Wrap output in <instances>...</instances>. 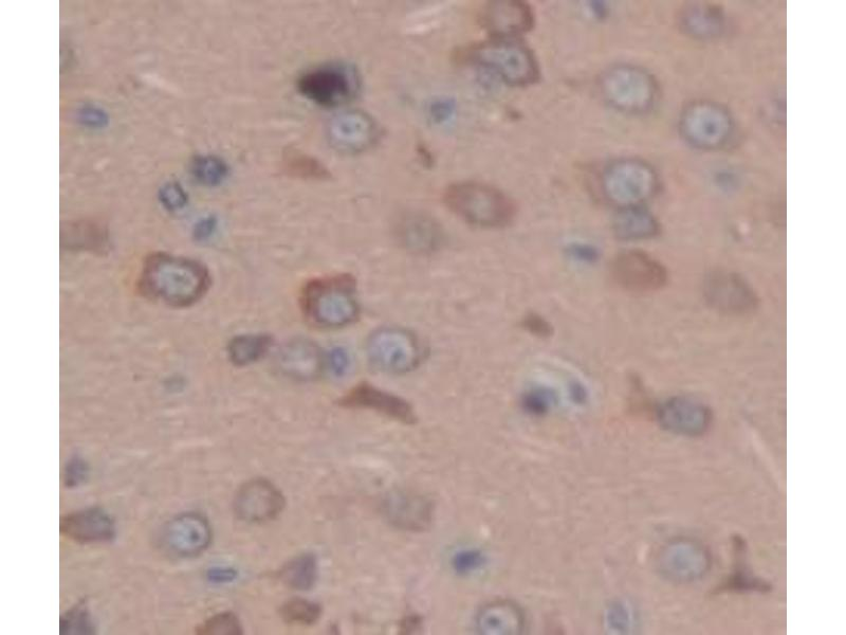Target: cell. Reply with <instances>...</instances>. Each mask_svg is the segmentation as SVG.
<instances>
[{
	"instance_id": "23",
	"label": "cell",
	"mask_w": 846,
	"mask_h": 635,
	"mask_svg": "<svg viewBox=\"0 0 846 635\" xmlns=\"http://www.w3.org/2000/svg\"><path fill=\"white\" fill-rule=\"evenodd\" d=\"M319 574L318 559L314 554H302L291 559L279 572L282 583L296 591H309L315 587Z\"/></svg>"
},
{
	"instance_id": "40",
	"label": "cell",
	"mask_w": 846,
	"mask_h": 635,
	"mask_svg": "<svg viewBox=\"0 0 846 635\" xmlns=\"http://www.w3.org/2000/svg\"><path fill=\"white\" fill-rule=\"evenodd\" d=\"M217 227V220L214 216H208L196 224L194 234L199 241H205L212 237Z\"/></svg>"
},
{
	"instance_id": "15",
	"label": "cell",
	"mask_w": 846,
	"mask_h": 635,
	"mask_svg": "<svg viewBox=\"0 0 846 635\" xmlns=\"http://www.w3.org/2000/svg\"><path fill=\"white\" fill-rule=\"evenodd\" d=\"M395 235L400 245L416 254H431L445 243V231L434 217L421 212L401 214L395 224Z\"/></svg>"
},
{
	"instance_id": "32",
	"label": "cell",
	"mask_w": 846,
	"mask_h": 635,
	"mask_svg": "<svg viewBox=\"0 0 846 635\" xmlns=\"http://www.w3.org/2000/svg\"><path fill=\"white\" fill-rule=\"evenodd\" d=\"M90 477L89 463L80 455H73L67 460L63 470V483L67 489H77L85 485Z\"/></svg>"
},
{
	"instance_id": "5",
	"label": "cell",
	"mask_w": 846,
	"mask_h": 635,
	"mask_svg": "<svg viewBox=\"0 0 846 635\" xmlns=\"http://www.w3.org/2000/svg\"><path fill=\"white\" fill-rule=\"evenodd\" d=\"M472 61L511 86H527L539 78L537 60L525 46L510 41L482 44L471 52Z\"/></svg>"
},
{
	"instance_id": "13",
	"label": "cell",
	"mask_w": 846,
	"mask_h": 635,
	"mask_svg": "<svg viewBox=\"0 0 846 635\" xmlns=\"http://www.w3.org/2000/svg\"><path fill=\"white\" fill-rule=\"evenodd\" d=\"M346 409L372 410L404 425H414L417 416L412 405L395 394L382 391L369 383H361L338 401Z\"/></svg>"
},
{
	"instance_id": "24",
	"label": "cell",
	"mask_w": 846,
	"mask_h": 635,
	"mask_svg": "<svg viewBox=\"0 0 846 635\" xmlns=\"http://www.w3.org/2000/svg\"><path fill=\"white\" fill-rule=\"evenodd\" d=\"M271 346L272 338L269 335H241L229 343L228 354L235 366L246 367L262 359Z\"/></svg>"
},
{
	"instance_id": "1",
	"label": "cell",
	"mask_w": 846,
	"mask_h": 635,
	"mask_svg": "<svg viewBox=\"0 0 846 635\" xmlns=\"http://www.w3.org/2000/svg\"><path fill=\"white\" fill-rule=\"evenodd\" d=\"M139 285L146 297L174 307H188L204 298L211 277L197 261L158 253L146 260Z\"/></svg>"
},
{
	"instance_id": "20",
	"label": "cell",
	"mask_w": 846,
	"mask_h": 635,
	"mask_svg": "<svg viewBox=\"0 0 846 635\" xmlns=\"http://www.w3.org/2000/svg\"><path fill=\"white\" fill-rule=\"evenodd\" d=\"M602 184L610 201L628 204L645 193L646 178L635 163L619 162L605 171Z\"/></svg>"
},
{
	"instance_id": "17",
	"label": "cell",
	"mask_w": 846,
	"mask_h": 635,
	"mask_svg": "<svg viewBox=\"0 0 846 635\" xmlns=\"http://www.w3.org/2000/svg\"><path fill=\"white\" fill-rule=\"evenodd\" d=\"M657 419L662 427L672 433L697 437L709 429L712 416L705 405L690 398L676 397L668 399L658 408Z\"/></svg>"
},
{
	"instance_id": "37",
	"label": "cell",
	"mask_w": 846,
	"mask_h": 635,
	"mask_svg": "<svg viewBox=\"0 0 846 635\" xmlns=\"http://www.w3.org/2000/svg\"><path fill=\"white\" fill-rule=\"evenodd\" d=\"M484 564V557L481 553L474 552V551H467L463 553H459L455 556L453 560L454 569L457 572L461 573H469L478 568H480Z\"/></svg>"
},
{
	"instance_id": "14",
	"label": "cell",
	"mask_w": 846,
	"mask_h": 635,
	"mask_svg": "<svg viewBox=\"0 0 846 635\" xmlns=\"http://www.w3.org/2000/svg\"><path fill=\"white\" fill-rule=\"evenodd\" d=\"M705 296L715 310L732 315L747 314L758 299L750 285L731 272H716L705 284Z\"/></svg>"
},
{
	"instance_id": "36",
	"label": "cell",
	"mask_w": 846,
	"mask_h": 635,
	"mask_svg": "<svg viewBox=\"0 0 846 635\" xmlns=\"http://www.w3.org/2000/svg\"><path fill=\"white\" fill-rule=\"evenodd\" d=\"M524 409L533 415L546 414L551 405V394L543 390H533L523 397Z\"/></svg>"
},
{
	"instance_id": "26",
	"label": "cell",
	"mask_w": 846,
	"mask_h": 635,
	"mask_svg": "<svg viewBox=\"0 0 846 635\" xmlns=\"http://www.w3.org/2000/svg\"><path fill=\"white\" fill-rule=\"evenodd\" d=\"M190 172L199 185L215 188L225 183L229 177L230 168L223 158L202 155L193 158Z\"/></svg>"
},
{
	"instance_id": "42",
	"label": "cell",
	"mask_w": 846,
	"mask_h": 635,
	"mask_svg": "<svg viewBox=\"0 0 846 635\" xmlns=\"http://www.w3.org/2000/svg\"><path fill=\"white\" fill-rule=\"evenodd\" d=\"M421 627V619L417 615L408 616L400 623L401 633H413Z\"/></svg>"
},
{
	"instance_id": "4",
	"label": "cell",
	"mask_w": 846,
	"mask_h": 635,
	"mask_svg": "<svg viewBox=\"0 0 846 635\" xmlns=\"http://www.w3.org/2000/svg\"><path fill=\"white\" fill-rule=\"evenodd\" d=\"M298 89L312 103L323 107H338L357 97L360 77L352 65L324 64L306 71L298 80Z\"/></svg>"
},
{
	"instance_id": "28",
	"label": "cell",
	"mask_w": 846,
	"mask_h": 635,
	"mask_svg": "<svg viewBox=\"0 0 846 635\" xmlns=\"http://www.w3.org/2000/svg\"><path fill=\"white\" fill-rule=\"evenodd\" d=\"M96 632L97 625L85 602L73 606L61 616L62 635H88Z\"/></svg>"
},
{
	"instance_id": "7",
	"label": "cell",
	"mask_w": 846,
	"mask_h": 635,
	"mask_svg": "<svg viewBox=\"0 0 846 635\" xmlns=\"http://www.w3.org/2000/svg\"><path fill=\"white\" fill-rule=\"evenodd\" d=\"M213 540L206 516L197 512L181 513L162 525L157 541L165 554L175 559H195L205 554Z\"/></svg>"
},
{
	"instance_id": "35",
	"label": "cell",
	"mask_w": 846,
	"mask_h": 635,
	"mask_svg": "<svg viewBox=\"0 0 846 635\" xmlns=\"http://www.w3.org/2000/svg\"><path fill=\"white\" fill-rule=\"evenodd\" d=\"M521 326L528 334L542 339L549 338L555 333L554 326L547 319L533 312L523 317Z\"/></svg>"
},
{
	"instance_id": "11",
	"label": "cell",
	"mask_w": 846,
	"mask_h": 635,
	"mask_svg": "<svg viewBox=\"0 0 846 635\" xmlns=\"http://www.w3.org/2000/svg\"><path fill=\"white\" fill-rule=\"evenodd\" d=\"M611 275L617 285L633 293L653 292L667 280L664 266L640 251L618 254L611 265Z\"/></svg>"
},
{
	"instance_id": "27",
	"label": "cell",
	"mask_w": 846,
	"mask_h": 635,
	"mask_svg": "<svg viewBox=\"0 0 846 635\" xmlns=\"http://www.w3.org/2000/svg\"><path fill=\"white\" fill-rule=\"evenodd\" d=\"M107 242L106 232L95 224L75 223L62 228V243L68 248L99 250Z\"/></svg>"
},
{
	"instance_id": "21",
	"label": "cell",
	"mask_w": 846,
	"mask_h": 635,
	"mask_svg": "<svg viewBox=\"0 0 846 635\" xmlns=\"http://www.w3.org/2000/svg\"><path fill=\"white\" fill-rule=\"evenodd\" d=\"M476 626L484 634H520L525 627L522 609L508 601L493 602L477 614Z\"/></svg>"
},
{
	"instance_id": "31",
	"label": "cell",
	"mask_w": 846,
	"mask_h": 635,
	"mask_svg": "<svg viewBox=\"0 0 846 635\" xmlns=\"http://www.w3.org/2000/svg\"><path fill=\"white\" fill-rule=\"evenodd\" d=\"M243 631L242 623L234 613L223 612L211 616L195 632L201 635H238L243 634Z\"/></svg>"
},
{
	"instance_id": "3",
	"label": "cell",
	"mask_w": 846,
	"mask_h": 635,
	"mask_svg": "<svg viewBox=\"0 0 846 635\" xmlns=\"http://www.w3.org/2000/svg\"><path fill=\"white\" fill-rule=\"evenodd\" d=\"M446 206L466 223L482 228L511 224L517 207L502 191L478 183L455 184L446 190Z\"/></svg>"
},
{
	"instance_id": "33",
	"label": "cell",
	"mask_w": 846,
	"mask_h": 635,
	"mask_svg": "<svg viewBox=\"0 0 846 635\" xmlns=\"http://www.w3.org/2000/svg\"><path fill=\"white\" fill-rule=\"evenodd\" d=\"M159 201L165 209L178 211L188 205L189 196L177 181H170L160 189Z\"/></svg>"
},
{
	"instance_id": "30",
	"label": "cell",
	"mask_w": 846,
	"mask_h": 635,
	"mask_svg": "<svg viewBox=\"0 0 846 635\" xmlns=\"http://www.w3.org/2000/svg\"><path fill=\"white\" fill-rule=\"evenodd\" d=\"M615 232L623 240L645 238L651 233V222L645 214L633 209L622 211L614 224Z\"/></svg>"
},
{
	"instance_id": "29",
	"label": "cell",
	"mask_w": 846,
	"mask_h": 635,
	"mask_svg": "<svg viewBox=\"0 0 846 635\" xmlns=\"http://www.w3.org/2000/svg\"><path fill=\"white\" fill-rule=\"evenodd\" d=\"M280 615L284 622L309 626L317 623L322 615V607L304 598H292L280 609Z\"/></svg>"
},
{
	"instance_id": "10",
	"label": "cell",
	"mask_w": 846,
	"mask_h": 635,
	"mask_svg": "<svg viewBox=\"0 0 846 635\" xmlns=\"http://www.w3.org/2000/svg\"><path fill=\"white\" fill-rule=\"evenodd\" d=\"M380 512L398 530L422 532L428 530L433 522L434 503L419 493L396 489L382 499Z\"/></svg>"
},
{
	"instance_id": "8",
	"label": "cell",
	"mask_w": 846,
	"mask_h": 635,
	"mask_svg": "<svg viewBox=\"0 0 846 635\" xmlns=\"http://www.w3.org/2000/svg\"><path fill=\"white\" fill-rule=\"evenodd\" d=\"M657 567L659 573L670 582L688 584L696 582L709 572L711 557L700 542L679 538L669 542L661 550Z\"/></svg>"
},
{
	"instance_id": "41",
	"label": "cell",
	"mask_w": 846,
	"mask_h": 635,
	"mask_svg": "<svg viewBox=\"0 0 846 635\" xmlns=\"http://www.w3.org/2000/svg\"><path fill=\"white\" fill-rule=\"evenodd\" d=\"M207 577L214 584H229L237 578V572L229 568H212L208 571Z\"/></svg>"
},
{
	"instance_id": "19",
	"label": "cell",
	"mask_w": 846,
	"mask_h": 635,
	"mask_svg": "<svg viewBox=\"0 0 846 635\" xmlns=\"http://www.w3.org/2000/svg\"><path fill=\"white\" fill-rule=\"evenodd\" d=\"M326 366V356L316 343L296 339L286 344L279 356V368L286 376L297 380L317 378Z\"/></svg>"
},
{
	"instance_id": "25",
	"label": "cell",
	"mask_w": 846,
	"mask_h": 635,
	"mask_svg": "<svg viewBox=\"0 0 846 635\" xmlns=\"http://www.w3.org/2000/svg\"><path fill=\"white\" fill-rule=\"evenodd\" d=\"M283 170L289 177L305 181L331 179V173L324 163L314 156L297 150H290L284 155Z\"/></svg>"
},
{
	"instance_id": "44",
	"label": "cell",
	"mask_w": 846,
	"mask_h": 635,
	"mask_svg": "<svg viewBox=\"0 0 846 635\" xmlns=\"http://www.w3.org/2000/svg\"><path fill=\"white\" fill-rule=\"evenodd\" d=\"M591 7L593 9V12L598 16L604 14V12H605V7L601 3H598V2L591 3Z\"/></svg>"
},
{
	"instance_id": "9",
	"label": "cell",
	"mask_w": 846,
	"mask_h": 635,
	"mask_svg": "<svg viewBox=\"0 0 846 635\" xmlns=\"http://www.w3.org/2000/svg\"><path fill=\"white\" fill-rule=\"evenodd\" d=\"M286 506L280 489L266 479H253L238 488L233 512L246 523H264L278 518Z\"/></svg>"
},
{
	"instance_id": "16",
	"label": "cell",
	"mask_w": 846,
	"mask_h": 635,
	"mask_svg": "<svg viewBox=\"0 0 846 635\" xmlns=\"http://www.w3.org/2000/svg\"><path fill=\"white\" fill-rule=\"evenodd\" d=\"M328 138L333 147L346 154H357L378 138L375 121L361 112H348L337 116L328 126Z\"/></svg>"
},
{
	"instance_id": "39",
	"label": "cell",
	"mask_w": 846,
	"mask_h": 635,
	"mask_svg": "<svg viewBox=\"0 0 846 635\" xmlns=\"http://www.w3.org/2000/svg\"><path fill=\"white\" fill-rule=\"evenodd\" d=\"M455 113V103L451 99L437 100L430 106V116L437 123L449 121Z\"/></svg>"
},
{
	"instance_id": "22",
	"label": "cell",
	"mask_w": 846,
	"mask_h": 635,
	"mask_svg": "<svg viewBox=\"0 0 846 635\" xmlns=\"http://www.w3.org/2000/svg\"><path fill=\"white\" fill-rule=\"evenodd\" d=\"M606 100L623 110H633L642 102L643 84L637 72L618 68L606 74L601 81Z\"/></svg>"
},
{
	"instance_id": "43",
	"label": "cell",
	"mask_w": 846,
	"mask_h": 635,
	"mask_svg": "<svg viewBox=\"0 0 846 635\" xmlns=\"http://www.w3.org/2000/svg\"><path fill=\"white\" fill-rule=\"evenodd\" d=\"M628 611H625L622 607H616L612 615L614 616V624L616 626L625 627L629 624V615Z\"/></svg>"
},
{
	"instance_id": "12",
	"label": "cell",
	"mask_w": 846,
	"mask_h": 635,
	"mask_svg": "<svg viewBox=\"0 0 846 635\" xmlns=\"http://www.w3.org/2000/svg\"><path fill=\"white\" fill-rule=\"evenodd\" d=\"M60 532L79 544H104L117 538V523L104 508L91 506L63 515Z\"/></svg>"
},
{
	"instance_id": "38",
	"label": "cell",
	"mask_w": 846,
	"mask_h": 635,
	"mask_svg": "<svg viewBox=\"0 0 846 635\" xmlns=\"http://www.w3.org/2000/svg\"><path fill=\"white\" fill-rule=\"evenodd\" d=\"M326 366L337 376H343L351 368V357L342 348L334 349L326 355Z\"/></svg>"
},
{
	"instance_id": "34",
	"label": "cell",
	"mask_w": 846,
	"mask_h": 635,
	"mask_svg": "<svg viewBox=\"0 0 846 635\" xmlns=\"http://www.w3.org/2000/svg\"><path fill=\"white\" fill-rule=\"evenodd\" d=\"M78 122L91 130H103L109 123L108 114L95 105H83L77 112Z\"/></svg>"
},
{
	"instance_id": "18",
	"label": "cell",
	"mask_w": 846,
	"mask_h": 635,
	"mask_svg": "<svg viewBox=\"0 0 846 635\" xmlns=\"http://www.w3.org/2000/svg\"><path fill=\"white\" fill-rule=\"evenodd\" d=\"M483 23L491 33L507 38L528 32L535 17L531 8L519 0H500L487 5L483 13Z\"/></svg>"
},
{
	"instance_id": "2",
	"label": "cell",
	"mask_w": 846,
	"mask_h": 635,
	"mask_svg": "<svg viewBox=\"0 0 846 635\" xmlns=\"http://www.w3.org/2000/svg\"><path fill=\"white\" fill-rule=\"evenodd\" d=\"M356 281L351 275H338L309 281L302 290L305 316L325 329H338L354 323L359 316Z\"/></svg>"
},
{
	"instance_id": "6",
	"label": "cell",
	"mask_w": 846,
	"mask_h": 635,
	"mask_svg": "<svg viewBox=\"0 0 846 635\" xmlns=\"http://www.w3.org/2000/svg\"><path fill=\"white\" fill-rule=\"evenodd\" d=\"M367 357L378 370L406 374L416 369L423 357L415 335L399 328L377 330L367 341Z\"/></svg>"
}]
</instances>
